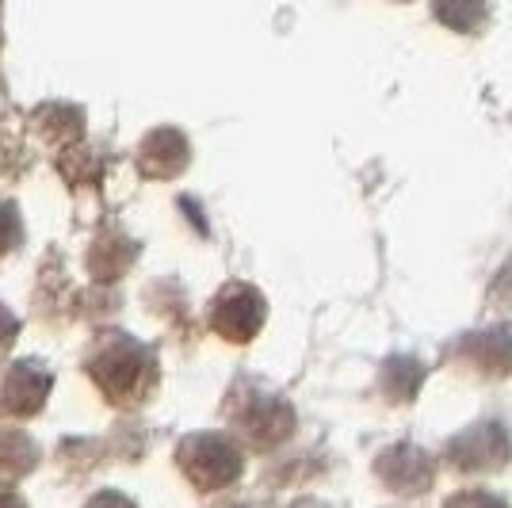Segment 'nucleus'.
Listing matches in <instances>:
<instances>
[{"label": "nucleus", "instance_id": "obj_21", "mask_svg": "<svg viewBox=\"0 0 512 508\" xmlns=\"http://www.w3.org/2000/svg\"><path fill=\"white\" fill-rule=\"evenodd\" d=\"M218 508H272V505H245V501H234V505H218Z\"/></svg>", "mask_w": 512, "mask_h": 508}, {"label": "nucleus", "instance_id": "obj_6", "mask_svg": "<svg viewBox=\"0 0 512 508\" xmlns=\"http://www.w3.org/2000/svg\"><path fill=\"white\" fill-rule=\"evenodd\" d=\"M451 360L474 371L478 379H509L512 375V325L497 321L486 329H474L451 344Z\"/></svg>", "mask_w": 512, "mask_h": 508}, {"label": "nucleus", "instance_id": "obj_17", "mask_svg": "<svg viewBox=\"0 0 512 508\" xmlns=\"http://www.w3.org/2000/svg\"><path fill=\"white\" fill-rule=\"evenodd\" d=\"M490 302L493 306H512V260L497 272V279H493Z\"/></svg>", "mask_w": 512, "mask_h": 508}, {"label": "nucleus", "instance_id": "obj_9", "mask_svg": "<svg viewBox=\"0 0 512 508\" xmlns=\"http://www.w3.org/2000/svg\"><path fill=\"white\" fill-rule=\"evenodd\" d=\"M188 161H192V146L180 130L172 127L150 130L138 146V172L150 176V180H172V176L188 169Z\"/></svg>", "mask_w": 512, "mask_h": 508}, {"label": "nucleus", "instance_id": "obj_5", "mask_svg": "<svg viewBox=\"0 0 512 508\" xmlns=\"http://www.w3.org/2000/svg\"><path fill=\"white\" fill-rule=\"evenodd\" d=\"M264 318H268L264 295L256 291L253 283H241V279L218 287V295H214L211 306H207L211 329L222 340H230V344H249V340L264 329Z\"/></svg>", "mask_w": 512, "mask_h": 508}, {"label": "nucleus", "instance_id": "obj_1", "mask_svg": "<svg viewBox=\"0 0 512 508\" xmlns=\"http://www.w3.org/2000/svg\"><path fill=\"white\" fill-rule=\"evenodd\" d=\"M88 375L100 386L107 402L138 405L146 402L150 390L157 386V360H153L146 344L130 337H115L88 360Z\"/></svg>", "mask_w": 512, "mask_h": 508}, {"label": "nucleus", "instance_id": "obj_19", "mask_svg": "<svg viewBox=\"0 0 512 508\" xmlns=\"http://www.w3.org/2000/svg\"><path fill=\"white\" fill-rule=\"evenodd\" d=\"M88 508H134V501L123 497V493H115V489H104V493H96L88 501Z\"/></svg>", "mask_w": 512, "mask_h": 508}, {"label": "nucleus", "instance_id": "obj_11", "mask_svg": "<svg viewBox=\"0 0 512 508\" xmlns=\"http://www.w3.org/2000/svg\"><path fill=\"white\" fill-rule=\"evenodd\" d=\"M134 245H130L123 233H104L96 245H92V253H88V268H92V276L111 283V279H119L123 272L130 268V260H134Z\"/></svg>", "mask_w": 512, "mask_h": 508}, {"label": "nucleus", "instance_id": "obj_20", "mask_svg": "<svg viewBox=\"0 0 512 508\" xmlns=\"http://www.w3.org/2000/svg\"><path fill=\"white\" fill-rule=\"evenodd\" d=\"M0 508H27V501L12 486H0Z\"/></svg>", "mask_w": 512, "mask_h": 508}, {"label": "nucleus", "instance_id": "obj_4", "mask_svg": "<svg viewBox=\"0 0 512 508\" xmlns=\"http://www.w3.org/2000/svg\"><path fill=\"white\" fill-rule=\"evenodd\" d=\"M444 459L459 474H493V470H505L512 463L509 428L497 421V417L467 424L463 432H455L448 444H444Z\"/></svg>", "mask_w": 512, "mask_h": 508}, {"label": "nucleus", "instance_id": "obj_3", "mask_svg": "<svg viewBox=\"0 0 512 508\" xmlns=\"http://www.w3.org/2000/svg\"><path fill=\"white\" fill-rule=\"evenodd\" d=\"M230 417L234 428L245 436V444L256 451H272V447L287 444L295 432V409L287 398L268 394V390H241L230 402Z\"/></svg>", "mask_w": 512, "mask_h": 508}, {"label": "nucleus", "instance_id": "obj_16", "mask_svg": "<svg viewBox=\"0 0 512 508\" xmlns=\"http://www.w3.org/2000/svg\"><path fill=\"white\" fill-rule=\"evenodd\" d=\"M444 508H509V501L490 489H459L444 501Z\"/></svg>", "mask_w": 512, "mask_h": 508}, {"label": "nucleus", "instance_id": "obj_7", "mask_svg": "<svg viewBox=\"0 0 512 508\" xmlns=\"http://www.w3.org/2000/svg\"><path fill=\"white\" fill-rule=\"evenodd\" d=\"M375 478L383 482L390 493L398 497H421L432 489V478H436V463L425 447L409 444V440H398V444L383 447L375 455Z\"/></svg>", "mask_w": 512, "mask_h": 508}, {"label": "nucleus", "instance_id": "obj_10", "mask_svg": "<svg viewBox=\"0 0 512 508\" xmlns=\"http://www.w3.org/2000/svg\"><path fill=\"white\" fill-rule=\"evenodd\" d=\"M425 363L417 356H406V352H394L383 360V371H379V386H383L386 402H413L421 382H425Z\"/></svg>", "mask_w": 512, "mask_h": 508}, {"label": "nucleus", "instance_id": "obj_15", "mask_svg": "<svg viewBox=\"0 0 512 508\" xmlns=\"http://www.w3.org/2000/svg\"><path fill=\"white\" fill-rule=\"evenodd\" d=\"M20 237H23V222H20L16 203H12V199H0V256L12 253V249L20 245Z\"/></svg>", "mask_w": 512, "mask_h": 508}, {"label": "nucleus", "instance_id": "obj_8", "mask_svg": "<svg viewBox=\"0 0 512 508\" xmlns=\"http://www.w3.org/2000/svg\"><path fill=\"white\" fill-rule=\"evenodd\" d=\"M50 371L35 360H20L8 375H4V386H0V413L4 417H35L39 409L50 398Z\"/></svg>", "mask_w": 512, "mask_h": 508}, {"label": "nucleus", "instance_id": "obj_2", "mask_svg": "<svg viewBox=\"0 0 512 508\" xmlns=\"http://www.w3.org/2000/svg\"><path fill=\"white\" fill-rule=\"evenodd\" d=\"M176 466L199 493H218L245 474V451L226 432H192L176 444Z\"/></svg>", "mask_w": 512, "mask_h": 508}, {"label": "nucleus", "instance_id": "obj_14", "mask_svg": "<svg viewBox=\"0 0 512 508\" xmlns=\"http://www.w3.org/2000/svg\"><path fill=\"white\" fill-rule=\"evenodd\" d=\"M81 130H85V119L77 107H43V115H39V134L46 142L73 146V142H81Z\"/></svg>", "mask_w": 512, "mask_h": 508}, {"label": "nucleus", "instance_id": "obj_18", "mask_svg": "<svg viewBox=\"0 0 512 508\" xmlns=\"http://www.w3.org/2000/svg\"><path fill=\"white\" fill-rule=\"evenodd\" d=\"M16 333H20V325H16V318H12V310H8V306H0V356L12 348Z\"/></svg>", "mask_w": 512, "mask_h": 508}, {"label": "nucleus", "instance_id": "obj_12", "mask_svg": "<svg viewBox=\"0 0 512 508\" xmlns=\"http://www.w3.org/2000/svg\"><path fill=\"white\" fill-rule=\"evenodd\" d=\"M432 16L459 35H478L490 20V0H432Z\"/></svg>", "mask_w": 512, "mask_h": 508}, {"label": "nucleus", "instance_id": "obj_13", "mask_svg": "<svg viewBox=\"0 0 512 508\" xmlns=\"http://www.w3.org/2000/svg\"><path fill=\"white\" fill-rule=\"evenodd\" d=\"M35 463V440L20 428H0V478H23L27 470H35Z\"/></svg>", "mask_w": 512, "mask_h": 508}]
</instances>
